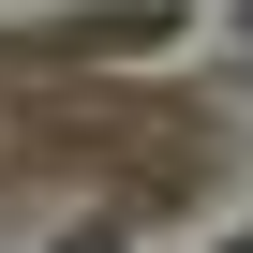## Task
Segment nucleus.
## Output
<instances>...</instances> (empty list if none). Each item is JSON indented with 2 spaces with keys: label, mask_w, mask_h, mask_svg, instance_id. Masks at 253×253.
Listing matches in <instances>:
<instances>
[{
  "label": "nucleus",
  "mask_w": 253,
  "mask_h": 253,
  "mask_svg": "<svg viewBox=\"0 0 253 253\" xmlns=\"http://www.w3.org/2000/svg\"><path fill=\"white\" fill-rule=\"evenodd\" d=\"M238 253H253V238H238Z\"/></svg>",
  "instance_id": "f257e3e1"
}]
</instances>
